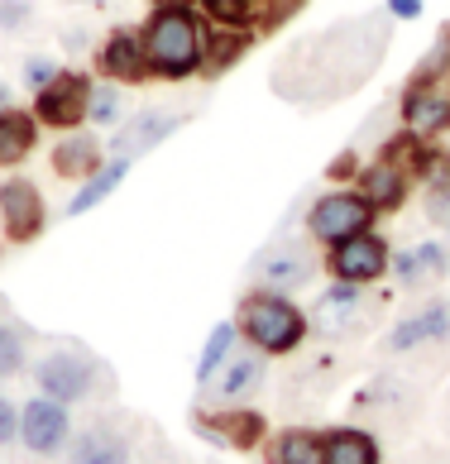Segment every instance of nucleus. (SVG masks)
I'll use <instances>...</instances> for the list:
<instances>
[{
	"label": "nucleus",
	"instance_id": "1",
	"mask_svg": "<svg viewBox=\"0 0 450 464\" xmlns=\"http://www.w3.org/2000/svg\"><path fill=\"white\" fill-rule=\"evenodd\" d=\"M144 53H149V72L153 77H168V82H182L201 72L206 63V39L211 29L192 5H159L144 20Z\"/></svg>",
	"mask_w": 450,
	"mask_h": 464
},
{
	"label": "nucleus",
	"instance_id": "2",
	"mask_svg": "<svg viewBox=\"0 0 450 464\" xmlns=\"http://www.w3.org/2000/svg\"><path fill=\"white\" fill-rule=\"evenodd\" d=\"M235 325H240V335H245L259 354H288V350H298L302 335H307L302 306H292V297H283V292H264V287L245 297Z\"/></svg>",
	"mask_w": 450,
	"mask_h": 464
},
{
	"label": "nucleus",
	"instance_id": "3",
	"mask_svg": "<svg viewBox=\"0 0 450 464\" xmlns=\"http://www.w3.org/2000/svg\"><path fill=\"white\" fill-rule=\"evenodd\" d=\"M374 220H378V211L359 197V187H331V192H321L311 201L307 235L317 239V245H340V239H350V235L374 230Z\"/></svg>",
	"mask_w": 450,
	"mask_h": 464
},
{
	"label": "nucleus",
	"instance_id": "4",
	"mask_svg": "<svg viewBox=\"0 0 450 464\" xmlns=\"http://www.w3.org/2000/svg\"><path fill=\"white\" fill-rule=\"evenodd\" d=\"M393 264V249H388V239L384 235H350V239H340V245H326V273H331L336 283H355V287H365V283H378L388 273Z\"/></svg>",
	"mask_w": 450,
	"mask_h": 464
},
{
	"label": "nucleus",
	"instance_id": "5",
	"mask_svg": "<svg viewBox=\"0 0 450 464\" xmlns=\"http://www.w3.org/2000/svg\"><path fill=\"white\" fill-rule=\"evenodd\" d=\"M92 87L96 82L92 77H82V72H63L58 67V77L48 82V87L34 92V120L48 130H82L86 125V106H92Z\"/></svg>",
	"mask_w": 450,
	"mask_h": 464
},
{
	"label": "nucleus",
	"instance_id": "6",
	"mask_svg": "<svg viewBox=\"0 0 450 464\" xmlns=\"http://www.w3.org/2000/svg\"><path fill=\"white\" fill-rule=\"evenodd\" d=\"M182 125V115L178 111H140L134 120H120V125L111 130V153L106 159H140V153L149 149H159L168 134H178Z\"/></svg>",
	"mask_w": 450,
	"mask_h": 464
},
{
	"label": "nucleus",
	"instance_id": "7",
	"mask_svg": "<svg viewBox=\"0 0 450 464\" xmlns=\"http://www.w3.org/2000/svg\"><path fill=\"white\" fill-rule=\"evenodd\" d=\"M34 378H39L44 398H54V402L67 407V402H77V398L92 392V359L77 354V350H54V354L39 359Z\"/></svg>",
	"mask_w": 450,
	"mask_h": 464
},
{
	"label": "nucleus",
	"instance_id": "8",
	"mask_svg": "<svg viewBox=\"0 0 450 464\" xmlns=\"http://www.w3.org/2000/svg\"><path fill=\"white\" fill-rule=\"evenodd\" d=\"M0 226L15 245H29L44 230V192L29 178H10L0 182Z\"/></svg>",
	"mask_w": 450,
	"mask_h": 464
},
{
	"label": "nucleus",
	"instance_id": "9",
	"mask_svg": "<svg viewBox=\"0 0 450 464\" xmlns=\"http://www.w3.org/2000/svg\"><path fill=\"white\" fill-rule=\"evenodd\" d=\"M96 67H101V77L120 82V87H134V82H144V77H149L144 34H140V29H115L111 39L96 48Z\"/></svg>",
	"mask_w": 450,
	"mask_h": 464
},
{
	"label": "nucleus",
	"instance_id": "10",
	"mask_svg": "<svg viewBox=\"0 0 450 464\" xmlns=\"http://www.w3.org/2000/svg\"><path fill=\"white\" fill-rule=\"evenodd\" d=\"M359 197H365L378 216H388V211H397V206L407 201V192H412V173L403 163H393L388 153H378L374 163H365L359 168Z\"/></svg>",
	"mask_w": 450,
	"mask_h": 464
},
{
	"label": "nucleus",
	"instance_id": "11",
	"mask_svg": "<svg viewBox=\"0 0 450 464\" xmlns=\"http://www.w3.org/2000/svg\"><path fill=\"white\" fill-rule=\"evenodd\" d=\"M397 115H403V130H412L417 140H436L450 130V96L436 92V82H412Z\"/></svg>",
	"mask_w": 450,
	"mask_h": 464
},
{
	"label": "nucleus",
	"instance_id": "12",
	"mask_svg": "<svg viewBox=\"0 0 450 464\" xmlns=\"http://www.w3.org/2000/svg\"><path fill=\"white\" fill-rule=\"evenodd\" d=\"M67 431H73V421H67V407L54 402V398H34V402L20 411V440L29 445L34 455H54V450H63Z\"/></svg>",
	"mask_w": 450,
	"mask_h": 464
},
{
	"label": "nucleus",
	"instance_id": "13",
	"mask_svg": "<svg viewBox=\"0 0 450 464\" xmlns=\"http://www.w3.org/2000/svg\"><path fill=\"white\" fill-rule=\"evenodd\" d=\"M96 168H106V149L96 144L92 130H67L54 149V173L58 178H92Z\"/></svg>",
	"mask_w": 450,
	"mask_h": 464
},
{
	"label": "nucleus",
	"instance_id": "14",
	"mask_svg": "<svg viewBox=\"0 0 450 464\" xmlns=\"http://www.w3.org/2000/svg\"><path fill=\"white\" fill-rule=\"evenodd\" d=\"M259 283H264V292H298V287H307L311 283V259L302 249H292V245H283V249H269L264 259H259Z\"/></svg>",
	"mask_w": 450,
	"mask_h": 464
},
{
	"label": "nucleus",
	"instance_id": "15",
	"mask_svg": "<svg viewBox=\"0 0 450 464\" xmlns=\"http://www.w3.org/2000/svg\"><path fill=\"white\" fill-rule=\"evenodd\" d=\"M39 120L34 111H20V106H0V168H20L34 144H39Z\"/></svg>",
	"mask_w": 450,
	"mask_h": 464
},
{
	"label": "nucleus",
	"instance_id": "16",
	"mask_svg": "<svg viewBox=\"0 0 450 464\" xmlns=\"http://www.w3.org/2000/svg\"><path fill=\"white\" fill-rule=\"evenodd\" d=\"M130 178V159H111L106 168H96L92 178H82L77 187V197H67V216H86V211H96L106 197H115V187Z\"/></svg>",
	"mask_w": 450,
	"mask_h": 464
},
{
	"label": "nucleus",
	"instance_id": "17",
	"mask_svg": "<svg viewBox=\"0 0 450 464\" xmlns=\"http://www.w3.org/2000/svg\"><path fill=\"white\" fill-rule=\"evenodd\" d=\"M426 340H450V306L445 302H431L426 312L407 316L403 325L393 331V350H417Z\"/></svg>",
	"mask_w": 450,
	"mask_h": 464
},
{
	"label": "nucleus",
	"instance_id": "18",
	"mask_svg": "<svg viewBox=\"0 0 450 464\" xmlns=\"http://www.w3.org/2000/svg\"><path fill=\"white\" fill-rule=\"evenodd\" d=\"M264 383V359L259 354H240V359H225V373H216L206 388H216L220 402H240Z\"/></svg>",
	"mask_w": 450,
	"mask_h": 464
},
{
	"label": "nucleus",
	"instance_id": "19",
	"mask_svg": "<svg viewBox=\"0 0 450 464\" xmlns=\"http://www.w3.org/2000/svg\"><path fill=\"white\" fill-rule=\"evenodd\" d=\"M249 29H225V24H216L211 29V39H206V63H201V72L206 77H220L225 67H235L240 58L249 53Z\"/></svg>",
	"mask_w": 450,
	"mask_h": 464
},
{
	"label": "nucleus",
	"instance_id": "20",
	"mask_svg": "<svg viewBox=\"0 0 450 464\" xmlns=\"http://www.w3.org/2000/svg\"><path fill=\"white\" fill-rule=\"evenodd\" d=\"M67 464H130V445L111 436V431H82L73 440V455H67Z\"/></svg>",
	"mask_w": 450,
	"mask_h": 464
},
{
	"label": "nucleus",
	"instance_id": "21",
	"mask_svg": "<svg viewBox=\"0 0 450 464\" xmlns=\"http://www.w3.org/2000/svg\"><path fill=\"white\" fill-rule=\"evenodd\" d=\"M326 464H378V440L369 431H331L326 436Z\"/></svg>",
	"mask_w": 450,
	"mask_h": 464
},
{
	"label": "nucleus",
	"instance_id": "22",
	"mask_svg": "<svg viewBox=\"0 0 450 464\" xmlns=\"http://www.w3.org/2000/svg\"><path fill=\"white\" fill-rule=\"evenodd\" d=\"M235 340H240V325H235V321H220L216 331L206 335V350H201V359H197V383H201V388L220 373V364H225V359H230V350H235Z\"/></svg>",
	"mask_w": 450,
	"mask_h": 464
},
{
	"label": "nucleus",
	"instance_id": "23",
	"mask_svg": "<svg viewBox=\"0 0 450 464\" xmlns=\"http://www.w3.org/2000/svg\"><path fill=\"white\" fill-rule=\"evenodd\" d=\"M273 464H326V436L283 431L279 445H273Z\"/></svg>",
	"mask_w": 450,
	"mask_h": 464
},
{
	"label": "nucleus",
	"instance_id": "24",
	"mask_svg": "<svg viewBox=\"0 0 450 464\" xmlns=\"http://www.w3.org/2000/svg\"><path fill=\"white\" fill-rule=\"evenodd\" d=\"M206 5V14H211L216 24H225V29H249L259 14H264L273 0H201Z\"/></svg>",
	"mask_w": 450,
	"mask_h": 464
},
{
	"label": "nucleus",
	"instance_id": "25",
	"mask_svg": "<svg viewBox=\"0 0 450 464\" xmlns=\"http://www.w3.org/2000/svg\"><path fill=\"white\" fill-rule=\"evenodd\" d=\"M407 173L422 178L426 187H445V182H450V153L422 140V144H417V159L407 163Z\"/></svg>",
	"mask_w": 450,
	"mask_h": 464
},
{
	"label": "nucleus",
	"instance_id": "26",
	"mask_svg": "<svg viewBox=\"0 0 450 464\" xmlns=\"http://www.w3.org/2000/svg\"><path fill=\"white\" fill-rule=\"evenodd\" d=\"M120 111H125V101H120V92L111 87V82H101V87H92V106H86V125L115 130V125H120Z\"/></svg>",
	"mask_w": 450,
	"mask_h": 464
},
{
	"label": "nucleus",
	"instance_id": "27",
	"mask_svg": "<svg viewBox=\"0 0 450 464\" xmlns=\"http://www.w3.org/2000/svg\"><path fill=\"white\" fill-rule=\"evenodd\" d=\"M206 426H216V431L225 440H235V445H254L259 431H264V421L254 417V411H230V417H220V421H206Z\"/></svg>",
	"mask_w": 450,
	"mask_h": 464
},
{
	"label": "nucleus",
	"instance_id": "28",
	"mask_svg": "<svg viewBox=\"0 0 450 464\" xmlns=\"http://www.w3.org/2000/svg\"><path fill=\"white\" fill-rule=\"evenodd\" d=\"M445 72H450V29H441V39H436V48L426 53V63L412 72V82H445Z\"/></svg>",
	"mask_w": 450,
	"mask_h": 464
},
{
	"label": "nucleus",
	"instance_id": "29",
	"mask_svg": "<svg viewBox=\"0 0 450 464\" xmlns=\"http://www.w3.org/2000/svg\"><path fill=\"white\" fill-rule=\"evenodd\" d=\"M24 364V340L15 325H0V378H10V373H20Z\"/></svg>",
	"mask_w": 450,
	"mask_h": 464
},
{
	"label": "nucleus",
	"instance_id": "30",
	"mask_svg": "<svg viewBox=\"0 0 450 464\" xmlns=\"http://www.w3.org/2000/svg\"><path fill=\"white\" fill-rule=\"evenodd\" d=\"M54 77H58V63H54V58H29V63H24V87H29V92L48 87Z\"/></svg>",
	"mask_w": 450,
	"mask_h": 464
},
{
	"label": "nucleus",
	"instance_id": "31",
	"mask_svg": "<svg viewBox=\"0 0 450 464\" xmlns=\"http://www.w3.org/2000/svg\"><path fill=\"white\" fill-rule=\"evenodd\" d=\"M426 216L436 226H450V182L445 187H426Z\"/></svg>",
	"mask_w": 450,
	"mask_h": 464
},
{
	"label": "nucleus",
	"instance_id": "32",
	"mask_svg": "<svg viewBox=\"0 0 450 464\" xmlns=\"http://www.w3.org/2000/svg\"><path fill=\"white\" fill-rule=\"evenodd\" d=\"M29 14H34L29 0H0V29H24Z\"/></svg>",
	"mask_w": 450,
	"mask_h": 464
},
{
	"label": "nucleus",
	"instance_id": "33",
	"mask_svg": "<svg viewBox=\"0 0 450 464\" xmlns=\"http://www.w3.org/2000/svg\"><path fill=\"white\" fill-rule=\"evenodd\" d=\"M412 259H417V273H445V264H450L441 245H417Z\"/></svg>",
	"mask_w": 450,
	"mask_h": 464
},
{
	"label": "nucleus",
	"instance_id": "34",
	"mask_svg": "<svg viewBox=\"0 0 450 464\" xmlns=\"http://www.w3.org/2000/svg\"><path fill=\"white\" fill-rule=\"evenodd\" d=\"M15 436H20V411H15L10 398H0V445L15 440Z\"/></svg>",
	"mask_w": 450,
	"mask_h": 464
},
{
	"label": "nucleus",
	"instance_id": "35",
	"mask_svg": "<svg viewBox=\"0 0 450 464\" xmlns=\"http://www.w3.org/2000/svg\"><path fill=\"white\" fill-rule=\"evenodd\" d=\"M393 20H422V0H388Z\"/></svg>",
	"mask_w": 450,
	"mask_h": 464
},
{
	"label": "nucleus",
	"instance_id": "36",
	"mask_svg": "<svg viewBox=\"0 0 450 464\" xmlns=\"http://www.w3.org/2000/svg\"><path fill=\"white\" fill-rule=\"evenodd\" d=\"M388 268H393L403 283H412V278H417V259H412V249H407V254H397V259H393Z\"/></svg>",
	"mask_w": 450,
	"mask_h": 464
},
{
	"label": "nucleus",
	"instance_id": "37",
	"mask_svg": "<svg viewBox=\"0 0 450 464\" xmlns=\"http://www.w3.org/2000/svg\"><path fill=\"white\" fill-rule=\"evenodd\" d=\"M149 5L159 10V5H197V0H149Z\"/></svg>",
	"mask_w": 450,
	"mask_h": 464
},
{
	"label": "nucleus",
	"instance_id": "38",
	"mask_svg": "<svg viewBox=\"0 0 450 464\" xmlns=\"http://www.w3.org/2000/svg\"><path fill=\"white\" fill-rule=\"evenodd\" d=\"M0 106H10V87H0Z\"/></svg>",
	"mask_w": 450,
	"mask_h": 464
},
{
	"label": "nucleus",
	"instance_id": "39",
	"mask_svg": "<svg viewBox=\"0 0 450 464\" xmlns=\"http://www.w3.org/2000/svg\"><path fill=\"white\" fill-rule=\"evenodd\" d=\"M77 5H92V0H77Z\"/></svg>",
	"mask_w": 450,
	"mask_h": 464
},
{
	"label": "nucleus",
	"instance_id": "40",
	"mask_svg": "<svg viewBox=\"0 0 450 464\" xmlns=\"http://www.w3.org/2000/svg\"><path fill=\"white\" fill-rule=\"evenodd\" d=\"M445 82H450V72H445Z\"/></svg>",
	"mask_w": 450,
	"mask_h": 464
}]
</instances>
